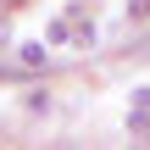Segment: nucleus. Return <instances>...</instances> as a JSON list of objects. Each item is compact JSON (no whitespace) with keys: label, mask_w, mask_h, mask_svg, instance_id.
I'll use <instances>...</instances> for the list:
<instances>
[{"label":"nucleus","mask_w":150,"mask_h":150,"mask_svg":"<svg viewBox=\"0 0 150 150\" xmlns=\"http://www.w3.org/2000/svg\"><path fill=\"white\" fill-rule=\"evenodd\" d=\"M128 134L150 145V89H134V106H128Z\"/></svg>","instance_id":"f257e3e1"},{"label":"nucleus","mask_w":150,"mask_h":150,"mask_svg":"<svg viewBox=\"0 0 150 150\" xmlns=\"http://www.w3.org/2000/svg\"><path fill=\"white\" fill-rule=\"evenodd\" d=\"M17 61H22V67H28V72H39V67H45V61H50V50H45V45H39V39H28V45H17Z\"/></svg>","instance_id":"f03ea898"},{"label":"nucleus","mask_w":150,"mask_h":150,"mask_svg":"<svg viewBox=\"0 0 150 150\" xmlns=\"http://www.w3.org/2000/svg\"><path fill=\"white\" fill-rule=\"evenodd\" d=\"M128 17H134V22H145V17H150V0H128Z\"/></svg>","instance_id":"7ed1b4c3"}]
</instances>
